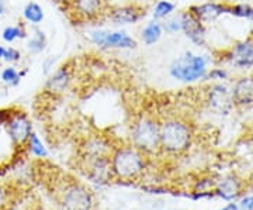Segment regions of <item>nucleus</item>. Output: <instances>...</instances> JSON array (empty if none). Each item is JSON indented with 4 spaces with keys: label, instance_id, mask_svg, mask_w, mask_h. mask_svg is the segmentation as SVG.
<instances>
[{
    "label": "nucleus",
    "instance_id": "obj_7",
    "mask_svg": "<svg viewBox=\"0 0 253 210\" xmlns=\"http://www.w3.org/2000/svg\"><path fill=\"white\" fill-rule=\"evenodd\" d=\"M146 16V9L139 3H124L120 6H110L107 16L110 21L116 26L136 24Z\"/></svg>",
    "mask_w": 253,
    "mask_h": 210
},
{
    "label": "nucleus",
    "instance_id": "obj_14",
    "mask_svg": "<svg viewBox=\"0 0 253 210\" xmlns=\"http://www.w3.org/2000/svg\"><path fill=\"white\" fill-rule=\"evenodd\" d=\"M232 101L235 106L239 107H246L253 105V76L252 75H246L238 78L232 88Z\"/></svg>",
    "mask_w": 253,
    "mask_h": 210
},
{
    "label": "nucleus",
    "instance_id": "obj_19",
    "mask_svg": "<svg viewBox=\"0 0 253 210\" xmlns=\"http://www.w3.org/2000/svg\"><path fill=\"white\" fill-rule=\"evenodd\" d=\"M48 40H46L45 33L40 28H34V34L28 40L27 48L31 54H41L46 48Z\"/></svg>",
    "mask_w": 253,
    "mask_h": 210
},
{
    "label": "nucleus",
    "instance_id": "obj_23",
    "mask_svg": "<svg viewBox=\"0 0 253 210\" xmlns=\"http://www.w3.org/2000/svg\"><path fill=\"white\" fill-rule=\"evenodd\" d=\"M163 33L166 34H176L181 31V13H179L177 16H170V17L165 18L162 21Z\"/></svg>",
    "mask_w": 253,
    "mask_h": 210
},
{
    "label": "nucleus",
    "instance_id": "obj_16",
    "mask_svg": "<svg viewBox=\"0 0 253 210\" xmlns=\"http://www.w3.org/2000/svg\"><path fill=\"white\" fill-rule=\"evenodd\" d=\"M242 191V181H239L236 176H226L222 182L218 185L217 192L226 201L235 199Z\"/></svg>",
    "mask_w": 253,
    "mask_h": 210
},
{
    "label": "nucleus",
    "instance_id": "obj_18",
    "mask_svg": "<svg viewBox=\"0 0 253 210\" xmlns=\"http://www.w3.org/2000/svg\"><path fill=\"white\" fill-rule=\"evenodd\" d=\"M23 17L28 24L37 27L44 21L45 13H44V9L37 1H28L27 4L24 6V9H23Z\"/></svg>",
    "mask_w": 253,
    "mask_h": 210
},
{
    "label": "nucleus",
    "instance_id": "obj_26",
    "mask_svg": "<svg viewBox=\"0 0 253 210\" xmlns=\"http://www.w3.org/2000/svg\"><path fill=\"white\" fill-rule=\"evenodd\" d=\"M21 58V54L18 51L17 48H13V47H9V48H4V54H3V59L9 64H13V62H18Z\"/></svg>",
    "mask_w": 253,
    "mask_h": 210
},
{
    "label": "nucleus",
    "instance_id": "obj_12",
    "mask_svg": "<svg viewBox=\"0 0 253 210\" xmlns=\"http://www.w3.org/2000/svg\"><path fill=\"white\" fill-rule=\"evenodd\" d=\"M72 69L69 65H62L48 75L44 91L49 95H62L69 89L72 83Z\"/></svg>",
    "mask_w": 253,
    "mask_h": 210
},
{
    "label": "nucleus",
    "instance_id": "obj_11",
    "mask_svg": "<svg viewBox=\"0 0 253 210\" xmlns=\"http://www.w3.org/2000/svg\"><path fill=\"white\" fill-rule=\"evenodd\" d=\"M226 61L238 69H253V38L234 44L226 54Z\"/></svg>",
    "mask_w": 253,
    "mask_h": 210
},
{
    "label": "nucleus",
    "instance_id": "obj_31",
    "mask_svg": "<svg viewBox=\"0 0 253 210\" xmlns=\"http://www.w3.org/2000/svg\"><path fill=\"white\" fill-rule=\"evenodd\" d=\"M6 13V0H0V16Z\"/></svg>",
    "mask_w": 253,
    "mask_h": 210
},
{
    "label": "nucleus",
    "instance_id": "obj_8",
    "mask_svg": "<svg viewBox=\"0 0 253 210\" xmlns=\"http://www.w3.org/2000/svg\"><path fill=\"white\" fill-rule=\"evenodd\" d=\"M208 109L219 116H228L234 109L231 89L224 83H215L210 88L207 96Z\"/></svg>",
    "mask_w": 253,
    "mask_h": 210
},
{
    "label": "nucleus",
    "instance_id": "obj_17",
    "mask_svg": "<svg viewBox=\"0 0 253 210\" xmlns=\"http://www.w3.org/2000/svg\"><path fill=\"white\" fill-rule=\"evenodd\" d=\"M163 36V27L162 21H158V20H152L149 21L141 31V38L144 41L145 46L151 47L155 46Z\"/></svg>",
    "mask_w": 253,
    "mask_h": 210
},
{
    "label": "nucleus",
    "instance_id": "obj_6",
    "mask_svg": "<svg viewBox=\"0 0 253 210\" xmlns=\"http://www.w3.org/2000/svg\"><path fill=\"white\" fill-rule=\"evenodd\" d=\"M107 0H68V10L76 21L91 23L107 16Z\"/></svg>",
    "mask_w": 253,
    "mask_h": 210
},
{
    "label": "nucleus",
    "instance_id": "obj_2",
    "mask_svg": "<svg viewBox=\"0 0 253 210\" xmlns=\"http://www.w3.org/2000/svg\"><path fill=\"white\" fill-rule=\"evenodd\" d=\"M131 146L145 156L161 151V121L152 116H141L131 124Z\"/></svg>",
    "mask_w": 253,
    "mask_h": 210
},
{
    "label": "nucleus",
    "instance_id": "obj_29",
    "mask_svg": "<svg viewBox=\"0 0 253 210\" xmlns=\"http://www.w3.org/2000/svg\"><path fill=\"white\" fill-rule=\"evenodd\" d=\"M7 201H9V192H7V189L3 185H0V210H3L6 208Z\"/></svg>",
    "mask_w": 253,
    "mask_h": 210
},
{
    "label": "nucleus",
    "instance_id": "obj_32",
    "mask_svg": "<svg viewBox=\"0 0 253 210\" xmlns=\"http://www.w3.org/2000/svg\"><path fill=\"white\" fill-rule=\"evenodd\" d=\"M3 54H4V47L0 46V61L3 59Z\"/></svg>",
    "mask_w": 253,
    "mask_h": 210
},
{
    "label": "nucleus",
    "instance_id": "obj_15",
    "mask_svg": "<svg viewBox=\"0 0 253 210\" xmlns=\"http://www.w3.org/2000/svg\"><path fill=\"white\" fill-rule=\"evenodd\" d=\"M228 6L225 3H215V1H210V3H203L199 6H191L189 11L196 18H199L203 23L208 21H214L219 16L228 13Z\"/></svg>",
    "mask_w": 253,
    "mask_h": 210
},
{
    "label": "nucleus",
    "instance_id": "obj_5",
    "mask_svg": "<svg viewBox=\"0 0 253 210\" xmlns=\"http://www.w3.org/2000/svg\"><path fill=\"white\" fill-rule=\"evenodd\" d=\"M89 41L100 50H135L138 43L124 30L110 31L106 28H94L87 33Z\"/></svg>",
    "mask_w": 253,
    "mask_h": 210
},
{
    "label": "nucleus",
    "instance_id": "obj_25",
    "mask_svg": "<svg viewBox=\"0 0 253 210\" xmlns=\"http://www.w3.org/2000/svg\"><path fill=\"white\" fill-rule=\"evenodd\" d=\"M228 13L235 16V17L248 18L253 20V7L249 4H234V6H228Z\"/></svg>",
    "mask_w": 253,
    "mask_h": 210
},
{
    "label": "nucleus",
    "instance_id": "obj_30",
    "mask_svg": "<svg viewBox=\"0 0 253 210\" xmlns=\"http://www.w3.org/2000/svg\"><path fill=\"white\" fill-rule=\"evenodd\" d=\"M242 208H244V210H253V196L245 198L242 201Z\"/></svg>",
    "mask_w": 253,
    "mask_h": 210
},
{
    "label": "nucleus",
    "instance_id": "obj_24",
    "mask_svg": "<svg viewBox=\"0 0 253 210\" xmlns=\"http://www.w3.org/2000/svg\"><path fill=\"white\" fill-rule=\"evenodd\" d=\"M27 144H28V148H30V151H31V154H33V156H36V157H45L46 156L45 147H44L42 141L40 140V137L37 136L34 131L30 134V137H28V140H27Z\"/></svg>",
    "mask_w": 253,
    "mask_h": 210
},
{
    "label": "nucleus",
    "instance_id": "obj_9",
    "mask_svg": "<svg viewBox=\"0 0 253 210\" xmlns=\"http://www.w3.org/2000/svg\"><path fill=\"white\" fill-rule=\"evenodd\" d=\"M62 206L65 210H91L93 196L84 186L73 183L62 193Z\"/></svg>",
    "mask_w": 253,
    "mask_h": 210
},
{
    "label": "nucleus",
    "instance_id": "obj_27",
    "mask_svg": "<svg viewBox=\"0 0 253 210\" xmlns=\"http://www.w3.org/2000/svg\"><path fill=\"white\" fill-rule=\"evenodd\" d=\"M207 78L212 81H225L228 79V72L224 68H212L211 71H208Z\"/></svg>",
    "mask_w": 253,
    "mask_h": 210
},
{
    "label": "nucleus",
    "instance_id": "obj_13",
    "mask_svg": "<svg viewBox=\"0 0 253 210\" xmlns=\"http://www.w3.org/2000/svg\"><path fill=\"white\" fill-rule=\"evenodd\" d=\"M181 31L194 46H204L206 43V26L196 18L189 10L181 11Z\"/></svg>",
    "mask_w": 253,
    "mask_h": 210
},
{
    "label": "nucleus",
    "instance_id": "obj_33",
    "mask_svg": "<svg viewBox=\"0 0 253 210\" xmlns=\"http://www.w3.org/2000/svg\"><path fill=\"white\" fill-rule=\"evenodd\" d=\"M251 183H252V186H253V176H252V179H251Z\"/></svg>",
    "mask_w": 253,
    "mask_h": 210
},
{
    "label": "nucleus",
    "instance_id": "obj_22",
    "mask_svg": "<svg viewBox=\"0 0 253 210\" xmlns=\"http://www.w3.org/2000/svg\"><path fill=\"white\" fill-rule=\"evenodd\" d=\"M21 78H23L21 73L18 72L14 66H7L0 73L1 82L4 83V85H7V86H17L20 81H21Z\"/></svg>",
    "mask_w": 253,
    "mask_h": 210
},
{
    "label": "nucleus",
    "instance_id": "obj_10",
    "mask_svg": "<svg viewBox=\"0 0 253 210\" xmlns=\"http://www.w3.org/2000/svg\"><path fill=\"white\" fill-rule=\"evenodd\" d=\"M6 128L11 141L17 146L27 144L28 137L33 133L31 121L27 117V114L23 111H16L9 114L6 119Z\"/></svg>",
    "mask_w": 253,
    "mask_h": 210
},
{
    "label": "nucleus",
    "instance_id": "obj_1",
    "mask_svg": "<svg viewBox=\"0 0 253 210\" xmlns=\"http://www.w3.org/2000/svg\"><path fill=\"white\" fill-rule=\"evenodd\" d=\"M193 143V130L184 120L170 117L161 121V151L170 156L186 153Z\"/></svg>",
    "mask_w": 253,
    "mask_h": 210
},
{
    "label": "nucleus",
    "instance_id": "obj_3",
    "mask_svg": "<svg viewBox=\"0 0 253 210\" xmlns=\"http://www.w3.org/2000/svg\"><path fill=\"white\" fill-rule=\"evenodd\" d=\"M208 73V59L204 55L184 52L169 66V75L177 82L193 83L206 79Z\"/></svg>",
    "mask_w": 253,
    "mask_h": 210
},
{
    "label": "nucleus",
    "instance_id": "obj_28",
    "mask_svg": "<svg viewBox=\"0 0 253 210\" xmlns=\"http://www.w3.org/2000/svg\"><path fill=\"white\" fill-rule=\"evenodd\" d=\"M54 64H55V59L54 58H51V56H48V58H45L44 59V62H42V72H44V75H49V73L54 71Z\"/></svg>",
    "mask_w": 253,
    "mask_h": 210
},
{
    "label": "nucleus",
    "instance_id": "obj_21",
    "mask_svg": "<svg viewBox=\"0 0 253 210\" xmlns=\"http://www.w3.org/2000/svg\"><path fill=\"white\" fill-rule=\"evenodd\" d=\"M1 38L6 43H14L16 40H24L27 38V30L24 27V24H17V26H7L1 33Z\"/></svg>",
    "mask_w": 253,
    "mask_h": 210
},
{
    "label": "nucleus",
    "instance_id": "obj_20",
    "mask_svg": "<svg viewBox=\"0 0 253 210\" xmlns=\"http://www.w3.org/2000/svg\"><path fill=\"white\" fill-rule=\"evenodd\" d=\"M176 10V4L172 3L170 0H159L155 4L154 11H152V17L158 21H163L165 18L170 17Z\"/></svg>",
    "mask_w": 253,
    "mask_h": 210
},
{
    "label": "nucleus",
    "instance_id": "obj_4",
    "mask_svg": "<svg viewBox=\"0 0 253 210\" xmlns=\"http://www.w3.org/2000/svg\"><path fill=\"white\" fill-rule=\"evenodd\" d=\"M111 172L120 179H134L144 172L145 154L132 146L118 147L110 156Z\"/></svg>",
    "mask_w": 253,
    "mask_h": 210
}]
</instances>
